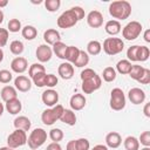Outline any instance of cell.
<instances>
[{
    "label": "cell",
    "mask_w": 150,
    "mask_h": 150,
    "mask_svg": "<svg viewBox=\"0 0 150 150\" xmlns=\"http://www.w3.org/2000/svg\"><path fill=\"white\" fill-rule=\"evenodd\" d=\"M86 103H87V100H86L84 95H82V94H74L69 101V105L73 111L82 110L86 107Z\"/></svg>",
    "instance_id": "17"
},
{
    "label": "cell",
    "mask_w": 150,
    "mask_h": 150,
    "mask_svg": "<svg viewBox=\"0 0 150 150\" xmlns=\"http://www.w3.org/2000/svg\"><path fill=\"white\" fill-rule=\"evenodd\" d=\"M71 9L74 11V13H75V15L77 16L79 21L84 18V9H83L82 7H80V6H74V7H71Z\"/></svg>",
    "instance_id": "48"
},
{
    "label": "cell",
    "mask_w": 150,
    "mask_h": 150,
    "mask_svg": "<svg viewBox=\"0 0 150 150\" xmlns=\"http://www.w3.org/2000/svg\"><path fill=\"white\" fill-rule=\"evenodd\" d=\"M143 112L146 117H150V103H145L143 108Z\"/></svg>",
    "instance_id": "50"
},
{
    "label": "cell",
    "mask_w": 150,
    "mask_h": 150,
    "mask_svg": "<svg viewBox=\"0 0 150 150\" xmlns=\"http://www.w3.org/2000/svg\"><path fill=\"white\" fill-rule=\"evenodd\" d=\"M35 55H36V59L41 62V63H45V62H48L52 56H53V50L52 48L48 46V45H40L38 48H36V52H35Z\"/></svg>",
    "instance_id": "11"
},
{
    "label": "cell",
    "mask_w": 150,
    "mask_h": 150,
    "mask_svg": "<svg viewBox=\"0 0 150 150\" xmlns=\"http://www.w3.org/2000/svg\"><path fill=\"white\" fill-rule=\"evenodd\" d=\"M5 109H6L9 114L16 115V114H19V112L21 111V109H22V103H21V101H20L19 98H14V100H11V101L6 102Z\"/></svg>",
    "instance_id": "23"
},
{
    "label": "cell",
    "mask_w": 150,
    "mask_h": 150,
    "mask_svg": "<svg viewBox=\"0 0 150 150\" xmlns=\"http://www.w3.org/2000/svg\"><path fill=\"white\" fill-rule=\"evenodd\" d=\"M101 50H102V45L97 40H91V41L88 42V45H87L88 55H93V56L98 55L101 53Z\"/></svg>",
    "instance_id": "27"
},
{
    "label": "cell",
    "mask_w": 150,
    "mask_h": 150,
    "mask_svg": "<svg viewBox=\"0 0 150 150\" xmlns=\"http://www.w3.org/2000/svg\"><path fill=\"white\" fill-rule=\"evenodd\" d=\"M13 80V74L7 69L0 70V83H9Z\"/></svg>",
    "instance_id": "44"
},
{
    "label": "cell",
    "mask_w": 150,
    "mask_h": 150,
    "mask_svg": "<svg viewBox=\"0 0 150 150\" xmlns=\"http://www.w3.org/2000/svg\"><path fill=\"white\" fill-rule=\"evenodd\" d=\"M143 39L145 42H150V29H146L143 34Z\"/></svg>",
    "instance_id": "52"
},
{
    "label": "cell",
    "mask_w": 150,
    "mask_h": 150,
    "mask_svg": "<svg viewBox=\"0 0 150 150\" xmlns=\"http://www.w3.org/2000/svg\"><path fill=\"white\" fill-rule=\"evenodd\" d=\"M144 67L143 66H139V64H132L131 66V69H130V73L128 74L132 80H136V81H138L141 77H142V75H143V73H144Z\"/></svg>",
    "instance_id": "32"
},
{
    "label": "cell",
    "mask_w": 150,
    "mask_h": 150,
    "mask_svg": "<svg viewBox=\"0 0 150 150\" xmlns=\"http://www.w3.org/2000/svg\"><path fill=\"white\" fill-rule=\"evenodd\" d=\"M59 80L54 74H47L46 79H45V87H48L49 89H52L53 87H55L57 84Z\"/></svg>",
    "instance_id": "42"
},
{
    "label": "cell",
    "mask_w": 150,
    "mask_h": 150,
    "mask_svg": "<svg viewBox=\"0 0 150 150\" xmlns=\"http://www.w3.org/2000/svg\"><path fill=\"white\" fill-rule=\"evenodd\" d=\"M57 73L61 79L70 80L74 76V66L69 62H62L57 68Z\"/></svg>",
    "instance_id": "19"
},
{
    "label": "cell",
    "mask_w": 150,
    "mask_h": 150,
    "mask_svg": "<svg viewBox=\"0 0 150 150\" xmlns=\"http://www.w3.org/2000/svg\"><path fill=\"white\" fill-rule=\"evenodd\" d=\"M48 136H49V138H50L53 142L59 143L60 141L63 139V136H64V135H63V131H62L60 128H53V129L49 130Z\"/></svg>",
    "instance_id": "37"
},
{
    "label": "cell",
    "mask_w": 150,
    "mask_h": 150,
    "mask_svg": "<svg viewBox=\"0 0 150 150\" xmlns=\"http://www.w3.org/2000/svg\"><path fill=\"white\" fill-rule=\"evenodd\" d=\"M61 6V1L60 0H46L45 1V7L48 12L53 13V12H56Z\"/></svg>",
    "instance_id": "40"
},
{
    "label": "cell",
    "mask_w": 150,
    "mask_h": 150,
    "mask_svg": "<svg viewBox=\"0 0 150 150\" xmlns=\"http://www.w3.org/2000/svg\"><path fill=\"white\" fill-rule=\"evenodd\" d=\"M121 23L120 21H116V20H109L105 22L104 25V30L107 34L111 35V36H115L117 35L120 32H121Z\"/></svg>",
    "instance_id": "22"
},
{
    "label": "cell",
    "mask_w": 150,
    "mask_h": 150,
    "mask_svg": "<svg viewBox=\"0 0 150 150\" xmlns=\"http://www.w3.org/2000/svg\"><path fill=\"white\" fill-rule=\"evenodd\" d=\"M116 76H117V73L115 70V68L112 67H105L103 69V73H102V77L105 82H112L116 80Z\"/></svg>",
    "instance_id": "35"
},
{
    "label": "cell",
    "mask_w": 150,
    "mask_h": 150,
    "mask_svg": "<svg viewBox=\"0 0 150 150\" xmlns=\"http://www.w3.org/2000/svg\"><path fill=\"white\" fill-rule=\"evenodd\" d=\"M9 50L14 55H21L25 50V46L20 40H14L9 43Z\"/></svg>",
    "instance_id": "33"
},
{
    "label": "cell",
    "mask_w": 150,
    "mask_h": 150,
    "mask_svg": "<svg viewBox=\"0 0 150 150\" xmlns=\"http://www.w3.org/2000/svg\"><path fill=\"white\" fill-rule=\"evenodd\" d=\"M0 95H1L2 101H5V102H8V101L14 100V98H18L16 89H15L13 86H5V87L1 89Z\"/></svg>",
    "instance_id": "21"
},
{
    "label": "cell",
    "mask_w": 150,
    "mask_h": 150,
    "mask_svg": "<svg viewBox=\"0 0 150 150\" xmlns=\"http://www.w3.org/2000/svg\"><path fill=\"white\" fill-rule=\"evenodd\" d=\"M27 143V135L26 131L20 130V129H15L12 134L8 135L7 137V146L12 148V149H16L20 148L22 145H25Z\"/></svg>",
    "instance_id": "9"
},
{
    "label": "cell",
    "mask_w": 150,
    "mask_h": 150,
    "mask_svg": "<svg viewBox=\"0 0 150 150\" xmlns=\"http://www.w3.org/2000/svg\"><path fill=\"white\" fill-rule=\"evenodd\" d=\"M137 50H138V45H135V46H131L128 48V50H127L128 61L137 62Z\"/></svg>",
    "instance_id": "41"
},
{
    "label": "cell",
    "mask_w": 150,
    "mask_h": 150,
    "mask_svg": "<svg viewBox=\"0 0 150 150\" xmlns=\"http://www.w3.org/2000/svg\"><path fill=\"white\" fill-rule=\"evenodd\" d=\"M80 50L81 49H79L75 46H68L66 54H64V60H67V62H69V63H74L79 57Z\"/></svg>",
    "instance_id": "26"
},
{
    "label": "cell",
    "mask_w": 150,
    "mask_h": 150,
    "mask_svg": "<svg viewBox=\"0 0 150 150\" xmlns=\"http://www.w3.org/2000/svg\"><path fill=\"white\" fill-rule=\"evenodd\" d=\"M122 144V137L116 131H110L105 136V145L110 149H117Z\"/></svg>",
    "instance_id": "18"
},
{
    "label": "cell",
    "mask_w": 150,
    "mask_h": 150,
    "mask_svg": "<svg viewBox=\"0 0 150 150\" xmlns=\"http://www.w3.org/2000/svg\"><path fill=\"white\" fill-rule=\"evenodd\" d=\"M150 56V50L146 46H138V50H137V62H144L149 59Z\"/></svg>",
    "instance_id": "36"
},
{
    "label": "cell",
    "mask_w": 150,
    "mask_h": 150,
    "mask_svg": "<svg viewBox=\"0 0 150 150\" xmlns=\"http://www.w3.org/2000/svg\"><path fill=\"white\" fill-rule=\"evenodd\" d=\"M46 75H47L46 73H40V74L34 75V76L32 77L33 83H34L36 87H39V88L45 87V79H46Z\"/></svg>",
    "instance_id": "43"
},
{
    "label": "cell",
    "mask_w": 150,
    "mask_h": 150,
    "mask_svg": "<svg viewBox=\"0 0 150 150\" xmlns=\"http://www.w3.org/2000/svg\"><path fill=\"white\" fill-rule=\"evenodd\" d=\"M8 5V0H0V9Z\"/></svg>",
    "instance_id": "53"
},
{
    "label": "cell",
    "mask_w": 150,
    "mask_h": 150,
    "mask_svg": "<svg viewBox=\"0 0 150 150\" xmlns=\"http://www.w3.org/2000/svg\"><path fill=\"white\" fill-rule=\"evenodd\" d=\"M67 47H68V46H67L66 43H63L62 41H59V42H56V43L53 45L52 50H53V53H54L59 59H63V60H64V54H66Z\"/></svg>",
    "instance_id": "31"
},
{
    "label": "cell",
    "mask_w": 150,
    "mask_h": 150,
    "mask_svg": "<svg viewBox=\"0 0 150 150\" xmlns=\"http://www.w3.org/2000/svg\"><path fill=\"white\" fill-rule=\"evenodd\" d=\"M109 14L116 19V21L125 20L131 14V5L125 0H117L112 1L109 5Z\"/></svg>",
    "instance_id": "2"
},
{
    "label": "cell",
    "mask_w": 150,
    "mask_h": 150,
    "mask_svg": "<svg viewBox=\"0 0 150 150\" xmlns=\"http://www.w3.org/2000/svg\"><path fill=\"white\" fill-rule=\"evenodd\" d=\"M41 100H42L43 104L52 108V107L56 105V103L59 102V93L54 89H47L42 93Z\"/></svg>",
    "instance_id": "12"
},
{
    "label": "cell",
    "mask_w": 150,
    "mask_h": 150,
    "mask_svg": "<svg viewBox=\"0 0 150 150\" xmlns=\"http://www.w3.org/2000/svg\"><path fill=\"white\" fill-rule=\"evenodd\" d=\"M138 142L144 146H150V131H143L139 135Z\"/></svg>",
    "instance_id": "45"
},
{
    "label": "cell",
    "mask_w": 150,
    "mask_h": 150,
    "mask_svg": "<svg viewBox=\"0 0 150 150\" xmlns=\"http://www.w3.org/2000/svg\"><path fill=\"white\" fill-rule=\"evenodd\" d=\"M142 28H143V27H142L141 22H138V21H130V22H128V23L123 27V29H122V35H123V38H124L125 40H128V41L136 40V39L141 35Z\"/></svg>",
    "instance_id": "7"
},
{
    "label": "cell",
    "mask_w": 150,
    "mask_h": 150,
    "mask_svg": "<svg viewBox=\"0 0 150 150\" xmlns=\"http://www.w3.org/2000/svg\"><path fill=\"white\" fill-rule=\"evenodd\" d=\"M109 104H110V108L115 111H120L125 108L127 100H125V95L121 88H114L111 90Z\"/></svg>",
    "instance_id": "6"
},
{
    "label": "cell",
    "mask_w": 150,
    "mask_h": 150,
    "mask_svg": "<svg viewBox=\"0 0 150 150\" xmlns=\"http://www.w3.org/2000/svg\"><path fill=\"white\" fill-rule=\"evenodd\" d=\"M90 150H108V146L105 144H97L94 148H91Z\"/></svg>",
    "instance_id": "51"
},
{
    "label": "cell",
    "mask_w": 150,
    "mask_h": 150,
    "mask_svg": "<svg viewBox=\"0 0 150 150\" xmlns=\"http://www.w3.org/2000/svg\"><path fill=\"white\" fill-rule=\"evenodd\" d=\"M64 108L61 105V104H56L49 109H46L43 110L42 115H41V121L43 124L46 125H52L54 124L57 120H60L62 112H63Z\"/></svg>",
    "instance_id": "4"
},
{
    "label": "cell",
    "mask_w": 150,
    "mask_h": 150,
    "mask_svg": "<svg viewBox=\"0 0 150 150\" xmlns=\"http://www.w3.org/2000/svg\"><path fill=\"white\" fill-rule=\"evenodd\" d=\"M87 23L91 28H100L103 25V15L98 11H91L87 15Z\"/></svg>",
    "instance_id": "14"
},
{
    "label": "cell",
    "mask_w": 150,
    "mask_h": 150,
    "mask_svg": "<svg viewBox=\"0 0 150 150\" xmlns=\"http://www.w3.org/2000/svg\"><path fill=\"white\" fill-rule=\"evenodd\" d=\"M77 22H79V19H77V16L75 15V13H74V11L71 8L64 11L57 18V21H56L59 28H62V29H67V28L74 27Z\"/></svg>",
    "instance_id": "8"
},
{
    "label": "cell",
    "mask_w": 150,
    "mask_h": 150,
    "mask_svg": "<svg viewBox=\"0 0 150 150\" xmlns=\"http://www.w3.org/2000/svg\"><path fill=\"white\" fill-rule=\"evenodd\" d=\"M141 150H150V146H144V148H142Z\"/></svg>",
    "instance_id": "58"
},
{
    "label": "cell",
    "mask_w": 150,
    "mask_h": 150,
    "mask_svg": "<svg viewBox=\"0 0 150 150\" xmlns=\"http://www.w3.org/2000/svg\"><path fill=\"white\" fill-rule=\"evenodd\" d=\"M88 63H89V55H88V53L84 52V50H80L79 57H77V60L73 64L75 67H77V68H82V67H86Z\"/></svg>",
    "instance_id": "34"
},
{
    "label": "cell",
    "mask_w": 150,
    "mask_h": 150,
    "mask_svg": "<svg viewBox=\"0 0 150 150\" xmlns=\"http://www.w3.org/2000/svg\"><path fill=\"white\" fill-rule=\"evenodd\" d=\"M60 121L67 125H75L76 123V115L75 112L71 110V109H64L61 117H60Z\"/></svg>",
    "instance_id": "25"
},
{
    "label": "cell",
    "mask_w": 150,
    "mask_h": 150,
    "mask_svg": "<svg viewBox=\"0 0 150 150\" xmlns=\"http://www.w3.org/2000/svg\"><path fill=\"white\" fill-rule=\"evenodd\" d=\"M102 48L107 55H116L124 49V42L120 38H107L103 41Z\"/></svg>",
    "instance_id": "5"
},
{
    "label": "cell",
    "mask_w": 150,
    "mask_h": 150,
    "mask_svg": "<svg viewBox=\"0 0 150 150\" xmlns=\"http://www.w3.org/2000/svg\"><path fill=\"white\" fill-rule=\"evenodd\" d=\"M145 97H146L145 96V93L141 88L135 87V88H131L128 91V98L130 100V102L132 104H136V105L137 104H142L145 101Z\"/></svg>",
    "instance_id": "13"
},
{
    "label": "cell",
    "mask_w": 150,
    "mask_h": 150,
    "mask_svg": "<svg viewBox=\"0 0 150 150\" xmlns=\"http://www.w3.org/2000/svg\"><path fill=\"white\" fill-rule=\"evenodd\" d=\"M46 150H62V146L59 143H56V142H52L50 144L47 145Z\"/></svg>",
    "instance_id": "49"
},
{
    "label": "cell",
    "mask_w": 150,
    "mask_h": 150,
    "mask_svg": "<svg viewBox=\"0 0 150 150\" xmlns=\"http://www.w3.org/2000/svg\"><path fill=\"white\" fill-rule=\"evenodd\" d=\"M81 80H82V90L84 94H91L98 90L102 86V79L97 73L91 68H84L81 71Z\"/></svg>",
    "instance_id": "1"
},
{
    "label": "cell",
    "mask_w": 150,
    "mask_h": 150,
    "mask_svg": "<svg viewBox=\"0 0 150 150\" xmlns=\"http://www.w3.org/2000/svg\"><path fill=\"white\" fill-rule=\"evenodd\" d=\"M27 68H28V62H27V60H26L25 57H22V56H16V57L13 59L12 62H11V69H12L14 73H16V74H22V73H25V71L27 70Z\"/></svg>",
    "instance_id": "16"
},
{
    "label": "cell",
    "mask_w": 150,
    "mask_h": 150,
    "mask_svg": "<svg viewBox=\"0 0 150 150\" xmlns=\"http://www.w3.org/2000/svg\"><path fill=\"white\" fill-rule=\"evenodd\" d=\"M90 149V143L87 138H77V139H71L67 143L66 150H89Z\"/></svg>",
    "instance_id": "15"
},
{
    "label": "cell",
    "mask_w": 150,
    "mask_h": 150,
    "mask_svg": "<svg viewBox=\"0 0 150 150\" xmlns=\"http://www.w3.org/2000/svg\"><path fill=\"white\" fill-rule=\"evenodd\" d=\"M9 38V32L6 28H0V48L5 47Z\"/></svg>",
    "instance_id": "46"
},
{
    "label": "cell",
    "mask_w": 150,
    "mask_h": 150,
    "mask_svg": "<svg viewBox=\"0 0 150 150\" xmlns=\"http://www.w3.org/2000/svg\"><path fill=\"white\" fill-rule=\"evenodd\" d=\"M22 27H21V22L19 19H11L8 21V25H7V30L11 32V33H18L19 30H21Z\"/></svg>",
    "instance_id": "39"
},
{
    "label": "cell",
    "mask_w": 150,
    "mask_h": 150,
    "mask_svg": "<svg viewBox=\"0 0 150 150\" xmlns=\"http://www.w3.org/2000/svg\"><path fill=\"white\" fill-rule=\"evenodd\" d=\"M137 82H139L141 84H149L150 83V70L148 68L144 69V73L142 75V77Z\"/></svg>",
    "instance_id": "47"
},
{
    "label": "cell",
    "mask_w": 150,
    "mask_h": 150,
    "mask_svg": "<svg viewBox=\"0 0 150 150\" xmlns=\"http://www.w3.org/2000/svg\"><path fill=\"white\" fill-rule=\"evenodd\" d=\"M14 88L21 93H27L32 88V81L25 75H18L14 79Z\"/></svg>",
    "instance_id": "10"
},
{
    "label": "cell",
    "mask_w": 150,
    "mask_h": 150,
    "mask_svg": "<svg viewBox=\"0 0 150 150\" xmlns=\"http://www.w3.org/2000/svg\"><path fill=\"white\" fill-rule=\"evenodd\" d=\"M46 141H47V131L42 128H36L33 131H30L27 138V144L32 150H36L40 146H42Z\"/></svg>",
    "instance_id": "3"
},
{
    "label": "cell",
    "mask_w": 150,
    "mask_h": 150,
    "mask_svg": "<svg viewBox=\"0 0 150 150\" xmlns=\"http://www.w3.org/2000/svg\"><path fill=\"white\" fill-rule=\"evenodd\" d=\"M43 40H45L46 45L53 46L54 43L61 41V35H60L59 30H56L54 28H49V29L45 30V33H43Z\"/></svg>",
    "instance_id": "20"
},
{
    "label": "cell",
    "mask_w": 150,
    "mask_h": 150,
    "mask_svg": "<svg viewBox=\"0 0 150 150\" xmlns=\"http://www.w3.org/2000/svg\"><path fill=\"white\" fill-rule=\"evenodd\" d=\"M4 50H2V48H0V63L2 62V60H4Z\"/></svg>",
    "instance_id": "55"
},
{
    "label": "cell",
    "mask_w": 150,
    "mask_h": 150,
    "mask_svg": "<svg viewBox=\"0 0 150 150\" xmlns=\"http://www.w3.org/2000/svg\"><path fill=\"white\" fill-rule=\"evenodd\" d=\"M40 73H46V68H45V66H42V63H33V64L29 66L28 75H29L30 79H32L34 75L40 74Z\"/></svg>",
    "instance_id": "38"
},
{
    "label": "cell",
    "mask_w": 150,
    "mask_h": 150,
    "mask_svg": "<svg viewBox=\"0 0 150 150\" xmlns=\"http://www.w3.org/2000/svg\"><path fill=\"white\" fill-rule=\"evenodd\" d=\"M4 110H5V105H4V104L0 102V116L4 114Z\"/></svg>",
    "instance_id": "56"
},
{
    "label": "cell",
    "mask_w": 150,
    "mask_h": 150,
    "mask_svg": "<svg viewBox=\"0 0 150 150\" xmlns=\"http://www.w3.org/2000/svg\"><path fill=\"white\" fill-rule=\"evenodd\" d=\"M123 145L125 150H139V142L135 136H128L123 141Z\"/></svg>",
    "instance_id": "30"
},
{
    "label": "cell",
    "mask_w": 150,
    "mask_h": 150,
    "mask_svg": "<svg viewBox=\"0 0 150 150\" xmlns=\"http://www.w3.org/2000/svg\"><path fill=\"white\" fill-rule=\"evenodd\" d=\"M4 19H5V14H4V12L0 9V25L4 22Z\"/></svg>",
    "instance_id": "54"
},
{
    "label": "cell",
    "mask_w": 150,
    "mask_h": 150,
    "mask_svg": "<svg viewBox=\"0 0 150 150\" xmlns=\"http://www.w3.org/2000/svg\"><path fill=\"white\" fill-rule=\"evenodd\" d=\"M131 62L128 61V60H120L116 64V73H120L122 75H127L130 73V69H131Z\"/></svg>",
    "instance_id": "29"
},
{
    "label": "cell",
    "mask_w": 150,
    "mask_h": 150,
    "mask_svg": "<svg viewBox=\"0 0 150 150\" xmlns=\"http://www.w3.org/2000/svg\"><path fill=\"white\" fill-rule=\"evenodd\" d=\"M15 129H20V130H23V131H28L30 129V125H32V122L28 117L26 116H18L14 122H13Z\"/></svg>",
    "instance_id": "24"
},
{
    "label": "cell",
    "mask_w": 150,
    "mask_h": 150,
    "mask_svg": "<svg viewBox=\"0 0 150 150\" xmlns=\"http://www.w3.org/2000/svg\"><path fill=\"white\" fill-rule=\"evenodd\" d=\"M21 34H22V36H23L26 40L30 41V40H34V39L36 38V35H38V29H36L34 26L27 25V26H25V27L21 29Z\"/></svg>",
    "instance_id": "28"
},
{
    "label": "cell",
    "mask_w": 150,
    "mask_h": 150,
    "mask_svg": "<svg viewBox=\"0 0 150 150\" xmlns=\"http://www.w3.org/2000/svg\"><path fill=\"white\" fill-rule=\"evenodd\" d=\"M0 150H15V149H12L9 146H2V148H0Z\"/></svg>",
    "instance_id": "57"
}]
</instances>
